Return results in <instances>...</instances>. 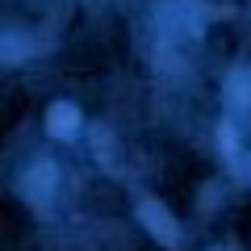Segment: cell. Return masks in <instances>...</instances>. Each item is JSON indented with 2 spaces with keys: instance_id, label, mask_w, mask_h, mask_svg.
<instances>
[{
  "instance_id": "6da1fadb",
  "label": "cell",
  "mask_w": 251,
  "mask_h": 251,
  "mask_svg": "<svg viewBox=\"0 0 251 251\" xmlns=\"http://www.w3.org/2000/svg\"><path fill=\"white\" fill-rule=\"evenodd\" d=\"M138 218H143V226L163 243V247H180V226H176V218H172L155 197H143V201H138Z\"/></svg>"
},
{
  "instance_id": "7a4b0ae2",
  "label": "cell",
  "mask_w": 251,
  "mask_h": 251,
  "mask_svg": "<svg viewBox=\"0 0 251 251\" xmlns=\"http://www.w3.org/2000/svg\"><path fill=\"white\" fill-rule=\"evenodd\" d=\"M75 126H80V109H75L72 100H59V105H50V109H46V130H50L54 138L75 134Z\"/></svg>"
},
{
  "instance_id": "3957f363",
  "label": "cell",
  "mask_w": 251,
  "mask_h": 251,
  "mask_svg": "<svg viewBox=\"0 0 251 251\" xmlns=\"http://www.w3.org/2000/svg\"><path fill=\"white\" fill-rule=\"evenodd\" d=\"M21 193H25L29 201H46V197L54 193V163H38V168H29Z\"/></svg>"
},
{
  "instance_id": "277c9868",
  "label": "cell",
  "mask_w": 251,
  "mask_h": 251,
  "mask_svg": "<svg viewBox=\"0 0 251 251\" xmlns=\"http://www.w3.org/2000/svg\"><path fill=\"white\" fill-rule=\"evenodd\" d=\"M226 97H230L234 105L251 109V72H234L230 80H226Z\"/></svg>"
},
{
  "instance_id": "5b68a950",
  "label": "cell",
  "mask_w": 251,
  "mask_h": 251,
  "mask_svg": "<svg viewBox=\"0 0 251 251\" xmlns=\"http://www.w3.org/2000/svg\"><path fill=\"white\" fill-rule=\"evenodd\" d=\"M222 151H226V155L234 151V134H230V126H222Z\"/></svg>"
},
{
  "instance_id": "8992f818",
  "label": "cell",
  "mask_w": 251,
  "mask_h": 251,
  "mask_svg": "<svg viewBox=\"0 0 251 251\" xmlns=\"http://www.w3.org/2000/svg\"><path fill=\"white\" fill-rule=\"evenodd\" d=\"M214 251H226V247H214Z\"/></svg>"
}]
</instances>
